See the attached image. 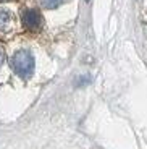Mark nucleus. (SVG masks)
<instances>
[{
  "label": "nucleus",
  "mask_w": 147,
  "mask_h": 149,
  "mask_svg": "<svg viewBox=\"0 0 147 149\" xmlns=\"http://www.w3.org/2000/svg\"><path fill=\"white\" fill-rule=\"evenodd\" d=\"M3 60H5V55H3V52H2V50H0V65L3 63Z\"/></svg>",
  "instance_id": "nucleus-5"
},
{
  "label": "nucleus",
  "mask_w": 147,
  "mask_h": 149,
  "mask_svg": "<svg viewBox=\"0 0 147 149\" xmlns=\"http://www.w3.org/2000/svg\"><path fill=\"white\" fill-rule=\"evenodd\" d=\"M11 21V15L7 10H0V29H5V28L10 24Z\"/></svg>",
  "instance_id": "nucleus-3"
},
{
  "label": "nucleus",
  "mask_w": 147,
  "mask_h": 149,
  "mask_svg": "<svg viewBox=\"0 0 147 149\" xmlns=\"http://www.w3.org/2000/svg\"><path fill=\"white\" fill-rule=\"evenodd\" d=\"M11 63H13L15 71L19 76H23V78H28V76H31L34 73V57L28 49H19V50H16L15 55H13Z\"/></svg>",
  "instance_id": "nucleus-1"
},
{
  "label": "nucleus",
  "mask_w": 147,
  "mask_h": 149,
  "mask_svg": "<svg viewBox=\"0 0 147 149\" xmlns=\"http://www.w3.org/2000/svg\"><path fill=\"white\" fill-rule=\"evenodd\" d=\"M0 2H5V0H0Z\"/></svg>",
  "instance_id": "nucleus-6"
},
{
  "label": "nucleus",
  "mask_w": 147,
  "mask_h": 149,
  "mask_svg": "<svg viewBox=\"0 0 147 149\" xmlns=\"http://www.w3.org/2000/svg\"><path fill=\"white\" fill-rule=\"evenodd\" d=\"M21 21L26 29L29 31H39L42 26V16L41 13L34 8H28L21 13Z\"/></svg>",
  "instance_id": "nucleus-2"
},
{
  "label": "nucleus",
  "mask_w": 147,
  "mask_h": 149,
  "mask_svg": "<svg viewBox=\"0 0 147 149\" xmlns=\"http://www.w3.org/2000/svg\"><path fill=\"white\" fill-rule=\"evenodd\" d=\"M65 0H41V5L44 8H49V10H53V8L60 7Z\"/></svg>",
  "instance_id": "nucleus-4"
}]
</instances>
